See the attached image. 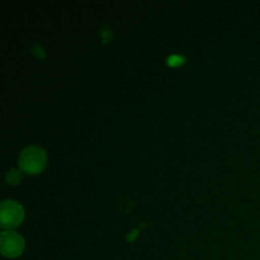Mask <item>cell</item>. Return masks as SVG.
<instances>
[{
  "label": "cell",
  "mask_w": 260,
  "mask_h": 260,
  "mask_svg": "<svg viewBox=\"0 0 260 260\" xmlns=\"http://www.w3.org/2000/svg\"><path fill=\"white\" fill-rule=\"evenodd\" d=\"M184 62V58L182 56H178V55H173L168 58V65L169 66H179Z\"/></svg>",
  "instance_id": "5b68a950"
},
{
  "label": "cell",
  "mask_w": 260,
  "mask_h": 260,
  "mask_svg": "<svg viewBox=\"0 0 260 260\" xmlns=\"http://www.w3.org/2000/svg\"><path fill=\"white\" fill-rule=\"evenodd\" d=\"M136 234H137V230H134V233H131V235H128V240L134 239L135 236H136Z\"/></svg>",
  "instance_id": "8992f818"
},
{
  "label": "cell",
  "mask_w": 260,
  "mask_h": 260,
  "mask_svg": "<svg viewBox=\"0 0 260 260\" xmlns=\"http://www.w3.org/2000/svg\"><path fill=\"white\" fill-rule=\"evenodd\" d=\"M24 249V240L14 231H3L0 235V251L7 258L20 255Z\"/></svg>",
  "instance_id": "3957f363"
},
{
  "label": "cell",
  "mask_w": 260,
  "mask_h": 260,
  "mask_svg": "<svg viewBox=\"0 0 260 260\" xmlns=\"http://www.w3.org/2000/svg\"><path fill=\"white\" fill-rule=\"evenodd\" d=\"M46 161H47V157L41 147L29 146L20 152L18 165L23 173L38 174L45 169Z\"/></svg>",
  "instance_id": "6da1fadb"
},
{
  "label": "cell",
  "mask_w": 260,
  "mask_h": 260,
  "mask_svg": "<svg viewBox=\"0 0 260 260\" xmlns=\"http://www.w3.org/2000/svg\"><path fill=\"white\" fill-rule=\"evenodd\" d=\"M5 179H7V182L9 183V184H12V185L18 184L20 180V173L15 169L9 170V172L7 173V177H5Z\"/></svg>",
  "instance_id": "277c9868"
},
{
  "label": "cell",
  "mask_w": 260,
  "mask_h": 260,
  "mask_svg": "<svg viewBox=\"0 0 260 260\" xmlns=\"http://www.w3.org/2000/svg\"><path fill=\"white\" fill-rule=\"evenodd\" d=\"M24 217V212L15 201H3L0 205V226L3 229L17 228Z\"/></svg>",
  "instance_id": "7a4b0ae2"
}]
</instances>
